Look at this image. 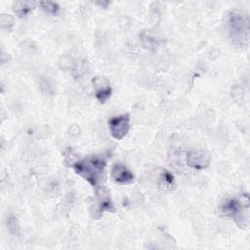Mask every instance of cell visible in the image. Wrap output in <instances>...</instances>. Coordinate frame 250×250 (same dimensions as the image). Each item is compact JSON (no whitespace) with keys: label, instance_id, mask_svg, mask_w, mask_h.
I'll return each instance as SVG.
<instances>
[{"label":"cell","instance_id":"30bf717a","mask_svg":"<svg viewBox=\"0 0 250 250\" xmlns=\"http://www.w3.org/2000/svg\"><path fill=\"white\" fill-rule=\"evenodd\" d=\"M39 88L41 92L45 95L52 96L55 93V85L53 81L46 76H41L39 78Z\"/></svg>","mask_w":250,"mask_h":250},{"label":"cell","instance_id":"9c48e42d","mask_svg":"<svg viewBox=\"0 0 250 250\" xmlns=\"http://www.w3.org/2000/svg\"><path fill=\"white\" fill-rule=\"evenodd\" d=\"M35 3L31 1H16L13 3V11L20 17H27L35 7Z\"/></svg>","mask_w":250,"mask_h":250},{"label":"cell","instance_id":"7c38bea8","mask_svg":"<svg viewBox=\"0 0 250 250\" xmlns=\"http://www.w3.org/2000/svg\"><path fill=\"white\" fill-rule=\"evenodd\" d=\"M141 38H142V41H143L144 45H145L146 48H154V47L158 46L159 43H160L159 38H157V37L154 36V35L148 34V33H146V32L142 33Z\"/></svg>","mask_w":250,"mask_h":250},{"label":"cell","instance_id":"9a60e30c","mask_svg":"<svg viewBox=\"0 0 250 250\" xmlns=\"http://www.w3.org/2000/svg\"><path fill=\"white\" fill-rule=\"evenodd\" d=\"M0 24L2 28L10 29L14 25V18L8 14H2L0 16Z\"/></svg>","mask_w":250,"mask_h":250},{"label":"cell","instance_id":"8992f818","mask_svg":"<svg viewBox=\"0 0 250 250\" xmlns=\"http://www.w3.org/2000/svg\"><path fill=\"white\" fill-rule=\"evenodd\" d=\"M211 154L203 149L191 150L187 153L186 162L188 167L194 170H204L211 163Z\"/></svg>","mask_w":250,"mask_h":250},{"label":"cell","instance_id":"8fae6325","mask_svg":"<svg viewBox=\"0 0 250 250\" xmlns=\"http://www.w3.org/2000/svg\"><path fill=\"white\" fill-rule=\"evenodd\" d=\"M38 6L47 14L57 15L60 11V7L57 3L52 1H40L38 2Z\"/></svg>","mask_w":250,"mask_h":250},{"label":"cell","instance_id":"277c9868","mask_svg":"<svg viewBox=\"0 0 250 250\" xmlns=\"http://www.w3.org/2000/svg\"><path fill=\"white\" fill-rule=\"evenodd\" d=\"M95 194L97 198L96 206H94V211H91V213L94 212L92 215L94 218L99 219L104 212H114L115 208L106 187L101 186L95 188Z\"/></svg>","mask_w":250,"mask_h":250},{"label":"cell","instance_id":"52a82bcc","mask_svg":"<svg viewBox=\"0 0 250 250\" xmlns=\"http://www.w3.org/2000/svg\"><path fill=\"white\" fill-rule=\"evenodd\" d=\"M110 176L115 183L120 185H130L135 181V176L132 171L122 163L113 164Z\"/></svg>","mask_w":250,"mask_h":250},{"label":"cell","instance_id":"5b68a950","mask_svg":"<svg viewBox=\"0 0 250 250\" xmlns=\"http://www.w3.org/2000/svg\"><path fill=\"white\" fill-rule=\"evenodd\" d=\"M108 129L113 139L119 141L125 138L130 130L129 113H123L111 117L108 120Z\"/></svg>","mask_w":250,"mask_h":250},{"label":"cell","instance_id":"7a4b0ae2","mask_svg":"<svg viewBox=\"0 0 250 250\" xmlns=\"http://www.w3.org/2000/svg\"><path fill=\"white\" fill-rule=\"evenodd\" d=\"M227 26L233 45L246 48L249 43V17L246 13L233 10L228 14Z\"/></svg>","mask_w":250,"mask_h":250},{"label":"cell","instance_id":"ba28073f","mask_svg":"<svg viewBox=\"0 0 250 250\" xmlns=\"http://www.w3.org/2000/svg\"><path fill=\"white\" fill-rule=\"evenodd\" d=\"M93 85L95 87V97L101 103L104 104L111 96L112 89L108 80L102 76H96L93 78Z\"/></svg>","mask_w":250,"mask_h":250},{"label":"cell","instance_id":"3957f363","mask_svg":"<svg viewBox=\"0 0 250 250\" xmlns=\"http://www.w3.org/2000/svg\"><path fill=\"white\" fill-rule=\"evenodd\" d=\"M248 197L242 202L236 198H229L222 202L220 210L223 215L232 219L240 227L248 225Z\"/></svg>","mask_w":250,"mask_h":250},{"label":"cell","instance_id":"6da1fadb","mask_svg":"<svg viewBox=\"0 0 250 250\" xmlns=\"http://www.w3.org/2000/svg\"><path fill=\"white\" fill-rule=\"evenodd\" d=\"M71 167L78 176L88 182L94 188H97L102 186L106 167V159L103 156L91 155L76 160Z\"/></svg>","mask_w":250,"mask_h":250},{"label":"cell","instance_id":"2e32d148","mask_svg":"<svg viewBox=\"0 0 250 250\" xmlns=\"http://www.w3.org/2000/svg\"><path fill=\"white\" fill-rule=\"evenodd\" d=\"M94 4L99 6L100 8L105 9V8H107L110 5V2L107 1V0H102V1H96V2H94Z\"/></svg>","mask_w":250,"mask_h":250},{"label":"cell","instance_id":"4fadbf2b","mask_svg":"<svg viewBox=\"0 0 250 250\" xmlns=\"http://www.w3.org/2000/svg\"><path fill=\"white\" fill-rule=\"evenodd\" d=\"M7 229L13 235H18L20 232V223L14 215L7 218Z\"/></svg>","mask_w":250,"mask_h":250},{"label":"cell","instance_id":"5bb4252c","mask_svg":"<svg viewBox=\"0 0 250 250\" xmlns=\"http://www.w3.org/2000/svg\"><path fill=\"white\" fill-rule=\"evenodd\" d=\"M159 181L165 188H172L174 185V176L167 170H162L159 175Z\"/></svg>","mask_w":250,"mask_h":250}]
</instances>
